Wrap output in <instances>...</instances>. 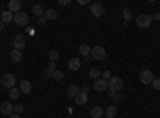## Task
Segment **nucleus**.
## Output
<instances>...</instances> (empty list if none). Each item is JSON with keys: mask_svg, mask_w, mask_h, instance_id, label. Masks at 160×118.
Returning a JSON list of instances; mask_svg holds the SVG:
<instances>
[{"mask_svg": "<svg viewBox=\"0 0 160 118\" xmlns=\"http://www.w3.org/2000/svg\"><path fill=\"white\" fill-rule=\"evenodd\" d=\"M123 86H125V83L120 77H111L108 82V89L111 93H120L123 89Z\"/></svg>", "mask_w": 160, "mask_h": 118, "instance_id": "obj_1", "label": "nucleus"}, {"mask_svg": "<svg viewBox=\"0 0 160 118\" xmlns=\"http://www.w3.org/2000/svg\"><path fill=\"white\" fill-rule=\"evenodd\" d=\"M136 24L139 26V27L148 29V27H151V24H152V16L148 15V13H141V15L136 16Z\"/></svg>", "mask_w": 160, "mask_h": 118, "instance_id": "obj_2", "label": "nucleus"}, {"mask_svg": "<svg viewBox=\"0 0 160 118\" xmlns=\"http://www.w3.org/2000/svg\"><path fill=\"white\" fill-rule=\"evenodd\" d=\"M154 73H152V70H142L141 73H139V82L142 83V85H152V82H154Z\"/></svg>", "mask_w": 160, "mask_h": 118, "instance_id": "obj_3", "label": "nucleus"}, {"mask_svg": "<svg viewBox=\"0 0 160 118\" xmlns=\"http://www.w3.org/2000/svg\"><path fill=\"white\" fill-rule=\"evenodd\" d=\"M106 48H102V46H93L91 48V58L93 59H96V61H102V59H106Z\"/></svg>", "mask_w": 160, "mask_h": 118, "instance_id": "obj_4", "label": "nucleus"}, {"mask_svg": "<svg viewBox=\"0 0 160 118\" xmlns=\"http://www.w3.org/2000/svg\"><path fill=\"white\" fill-rule=\"evenodd\" d=\"M2 85L5 88H13V86H16V77L13 75V73H3L2 77Z\"/></svg>", "mask_w": 160, "mask_h": 118, "instance_id": "obj_5", "label": "nucleus"}, {"mask_svg": "<svg viewBox=\"0 0 160 118\" xmlns=\"http://www.w3.org/2000/svg\"><path fill=\"white\" fill-rule=\"evenodd\" d=\"M16 22V26H21V27H24V26H28L29 24V16H28V13H16L15 15V19H13Z\"/></svg>", "mask_w": 160, "mask_h": 118, "instance_id": "obj_6", "label": "nucleus"}, {"mask_svg": "<svg viewBox=\"0 0 160 118\" xmlns=\"http://www.w3.org/2000/svg\"><path fill=\"white\" fill-rule=\"evenodd\" d=\"M13 45H15V50H18V51L24 50L26 48V38H24V35L22 34L15 35V38H13Z\"/></svg>", "mask_w": 160, "mask_h": 118, "instance_id": "obj_7", "label": "nucleus"}, {"mask_svg": "<svg viewBox=\"0 0 160 118\" xmlns=\"http://www.w3.org/2000/svg\"><path fill=\"white\" fill-rule=\"evenodd\" d=\"M90 13L95 18H99L102 13H104V7L101 5V3H98V2H95V3H90Z\"/></svg>", "mask_w": 160, "mask_h": 118, "instance_id": "obj_8", "label": "nucleus"}, {"mask_svg": "<svg viewBox=\"0 0 160 118\" xmlns=\"http://www.w3.org/2000/svg\"><path fill=\"white\" fill-rule=\"evenodd\" d=\"M93 89L98 91V93H102V91H106V89H108V80H104V78H98V80H95Z\"/></svg>", "mask_w": 160, "mask_h": 118, "instance_id": "obj_9", "label": "nucleus"}, {"mask_svg": "<svg viewBox=\"0 0 160 118\" xmlns=\"http://www.w3.org/2000/svg\"><path fill=\"white\" fill-rule=\"evenodd\" d=\"M21 7H22V3L19 2V0H10V2H8V11H11L13 15L19 13L21 11Z\"/></svg>", "mask_w": 160, "mask_h": 118, "instance_id": "obj_10", "label": "nucleus"}, {"mask_svg": "<svg viewBox=\"0 0 160 118\" xmlns=\"http://www.w3.org/2000/svg\"><path fill=\"white\" fill-rule=\"evenodd\" d=\"M0 112H2V115H11L15 112V106L11 102H2L0 104Z\"/></svg>", "mask_w": 160, "mask_h": 118, "instance_id": "obj_11", "label": "nucleus"}, {"mask_svg": "<svg viewBox=\"0 0 160 118\" xmlns=\"http://www.w3.org/2000/svg\"><path fill=\"white\" fill-rule=\"evenodd\" d=\"M18 88L21 89V94H29L31 91H32V85H31L29 80H21Z\"/></svg>", "mask_w": 160, "mask_h": 118, "instance_id": "obj_12", "label": "nucleus"}, {"mask_svg": "<svg viewBox=\"0 0 160 118\" xmlns=\"http://www.w3.org/2000/svg\"><path fill=\"white\" fill-rule=\"evenodd\" d=\"M74 101H75L77 106H85V104L88 102V94H85V93H82V91H80V93L74 97Z\"/></svg>", "mask_w": 160, "mask_h": 118, "instance_id": "obj_13", "label": "nucleus"}, {"mask_svg": "<svg viewBox=\"0 0 160 118\" xmlns=\"http://www.w3.org/2000/svg\"><path fill=\"white\" fill-rule=\"evenodd\" d=\"M90 116H91V118H102V116H104V109L99 107V106L93 107V109L90 110Z\"/></svg>", "mask_w": 160, "mask_h": 118, "instance_id": "obj_14", "label": "nucleus"}, {"mask_svg": "<svg viewBox=\"0 0 160 118\" xmlns=\"http://www.w3.org/2000/svg\"><path fill=\"white\" fill-rule=\"evenodd\" d=\"M80 65H82V61H80L78 58H71L69 62H68V67H69L71 70H78Z\"/></svg>", "mask_w": 160, "mask_h": 118, "instance_id": "obj_15", "label": "nucleus"}, {"mask_svg": "<svg viewBox=\"0 0 160 118\" xmlns=\"http://www.w3.org/2000/svg\"><path fill=\"white\" fill-rule=\"evenodd\" d=\"M104 116L106 118H115L117 116V107L115 106H108L104 109Z\"/></svg>", "mask_w": 160, "mask_h": 118, "instance_id": "obj_16", "label": "nucleus"}, {"mask_svg": "<svg viewBox=\"0 0 160 118\" xmlns=\"http://www.w3.org/2000/svg\"><path fill=\"white\" fill-rule=\"evenodd\" d=\"M10 59L15 62V64H18L22 59V53H21V51H18V50H13L11 53H10Z\"/></svg>", "mask_w": 160, "mask_h": 118, "instance_id": "obj_17", "label": "nucleus"}, {"mask_svg": "<svg viewBox=\"0 0 160 118\" xmlns=\"http://www.w3.org/2000/svg\"><path fill=\"white\" fill-rule=\"evenodd\" d=\"M78 93H80V86H77V85H71V86L68 88V96L72 97V99H74Z\"/></svg>", "mask_w": 160, "mask_h": 118, "instance_id": "obj_18", "label": "nucleus"}, {"mask_svg": "<svg viewBox=\"0 0 160 118\" xmlns=\"http://www.w3.org/2000/svg\"><path fill=\"white\" fill-rule=\"evenodd\" d=\"M43 16H45V19H47V21H53V19H56L58 13H56L55 10H53V8H50V10H45Z\"/></svg>", "mask_w": 160, "mask_h": 118, "instance_id": "obj_19", "label": "nucleus"}, {"mask_svg": "<svg viewBox=\"0 0 160 118\" xmlns=\"http://www.w3.org/2000/svg\"><path fill=\"white\" fill-rule=\"evenodd\" d=\"M78 51H80V54H82L83 58H85V56H90V54H91V48H90V45H87V43L80 45Z\"/></svg>", "mask_w": 160, "mask_h": 118, "instance_id": "obj_20", "label": "nucleus"}, {"mask_svg": "<svg viewBox=\"0 0 160 118\" xmlns=\"http://www.w3.org/2000/svg\"><path fill=\"white\" fill-rule=\"evenodd\" d=\"M13 19H15V15H13V13L11 11H3L2 13V21L3 22H13Z\"/></svg>", "mask_w": 160, "mask_h": 118, "instance_id": "obj_21", "label": "nucleus"}, {"mask_svg": "<svg viewBox=\"0 0 160 118\" xmlns=\"http://www.w3.org/2000/svg\"><path fill=\"white\" fill-rule=\"evenodd\" d=\"M8 93H10V97H11V99H18V97L21 96V89L16 88V86H13V88H10Z\"/></svg>", "mask_w": 160, "mask_h": 118, "instance_id": "obj_22", "label": "nucleus"}, {"mask_svg": "<svg viewBox=\"0 0 160 118\" xmlns=\"http://www.w3.org/2000/svg\"><path fill=\"white\" fill-rule=\"evenodd\" d=\"M32 13H34L35 16H38V18H40V16H43L45 10L42 8V5H34V7H32Z\"/></svg>", "mask_w": 160, "mask_h": 118, "instance_id": "obj_23", "label": "nucleus"}, {"mask_svg": "<svg viewBox=\"0 0 160 118\" xmlns=\"http://www.w3.org/2000/svg\"><path fill=\"white\" fill-rule=\"evenodd\" d=\"M90 78H93V80H98V78L101 77V72H99V69L98 67H93V69H90Z\"/></svg>", "mask_w": 160, "mask_h": 118, "instance_id": "obj_24", "label": "nucleus"}, {"mask_svg": "<svg viewBox=\"0 0 160 118\" xmlns=\"http://www.w3.org/2000/svg\"><path fill=\"white\" fill-rule=\"evenodd\" d=\"M48 56H50V61L51 62H56L59 59V51L58 50H51L50 53H48Z\"/></svg>", "mask_w": 160, "mask_h": 118, "instance_id": "obj_25", "label": "nucleus"}, {"mask_svg": "<svg viewBox=\"0 0 160 118\" xmlns=\"http://www.w3.org/2000/svg\"><path fill=\"white\" fill-rule=\"evenodd\" d=\"M51 78H55L56 82H62V80H64V73H62L61 70H56L55 73H53V77H51Z\"/></svg>", "mask_w": 160, "mask_h": 118, "instance_id": "obj_26", "label": "nucleus"}, {"mask_svg": "<svg viewBox=\"0 0 160 118\" xmlns=\"http://www.w3.org/2000/svg\"><path fill=\"white\" fill-rule=\"evenodd\" d=\"M122 15H123V19H125V21H131V18H133L131 10H128V8H125V10L122 11Z\"/></svg>", "mask_w": 160, "mask_h": 118, "instance_id": "obj_27", "label": "nucleus"}, {"mask_svg": "<svg viewBox=\"0 0 160 118\" xmlns=\"http://www.w3.org/2000/svg\"><path fill=\"white\" fill-rule=\"evenodd\" d=\"M111 99L114 102H120V101H122V94H120V93H111Z\"/></svg>", "mask_w": 160, "mask_h": 118, "instance_id": "obj_28", "label": "nucleus"}, {"mask_svg": "<svg viewBox=\"0 0 160 118\" xmlns=\"http://www.w3.org/2000/svg\"><path fill=\"white\" fill-rule=\"evenodd\" d=\"M24 112V106H22V104H16V106H15V113H22Z\"/></svg>", "mask_w": 160, "mask_h": 118, "instance_id": "obj_29", "label": "nucleus"}, {"mask_svg": "<svg viewBox=\"0 0 160 118\" xmlns=\"http://www.w3.org/2000/svg\"><path fill=\"white\" fill-rule=\"evenodd\" d=\"M152 86H154V89H160V78H154Z\"/></svg>", "mask_w": 160, "mask_h": 118, "instance_id": "obj_30", "label": "nucleus"}, {"mask_svg": "<svg viewBox=\"0 0 160 118\" xmlns=\"http://www.w3.org/2000/svg\"><path fill=\"white\" fill-rule=\"evenodd\" d=\"M102 78L109 82V78H111V72H109V70H104V72H102Z\"/></svg>", "mask_w": 160, "mask_h": 118, "instance_id": "obj_31", "label": "nucleus"}, {"mask_svg": "<svg viewBox=\"0 0 160 118\" xmlns=\"http://www.w3.org/2000/svg\"><path fill=\"white\" fill-rule=\"evenodd\" d=\"M37 22H38V26H43V24L47 22V19H45V16H40V18L37 19Z\"/></svg>", "mask_w": 160, "mask_h": 118, "instance_id": "obj_32", "label": "nucleus"}, {"mask_svg": "<svg viewBox=\"0 0 160 118\" xmlns=\"http://www.w3.org/2000/svg\"><path fill=\"white\" fill-rule=\"evenodd\" d=\"M152 21H160V13H154V15H152Z\"/></svg>", "mask_w": 160, "mask_h": 118, "instance_id": "obj_33", "label": "nucleus"}, {"mask_svg": "<svg viewBox=\"0 0 160 118\" xmlns=\"http://www.w3.org/2000/svg\"><path fill=\"white\" fill-rule=\"evenodd\" d=\"M80 91H82V93H85V94H88V91H90V86L88 85H85L82 89H80Z\"/></svg>", "mask_w": 160, "mask_h": 118, "instance_id": "obj_34", "label": "nucleus"}, {"mask_svg": "<svg viewBox=\"0 0 160 118\" xmlns=\"http://www.w3.org/2000/svg\"><path fill=\"white\" fill-rule=\"evenodd\" d=\"M69 3H71V0H59V5H62V7L64 5H69Z\"/></svg>", "mask_w": 160, "mask_h": 118, "instance_id": "obj_35", "label": "nucleus"}, {"mask_svg": "<svg viewBox=\"0 0 160 118\" xmlns=\"http://www.w3.org/2000/svg\"><path fill=\"white\" fill-rule=\"evenodd\" d=\"M10 118H21V116H19L18 113H11V115H10Z\"/></svg>", "mask_w": 160, "mask_h": 118, "instance_id": "obj_36", "label": "nucleus"}, {"mask_svg": "<svg viewBox=\"0 0 160 118\" xmlns=\"http://www.w3.org/2000/svg\"><path fill=\"white\" fill-rule=\"evenodd\" d=\"M3 31V21H2V18H0V32Z\"/></svg>", "mask_w": 160, "mask_h": 118, "instance_id": "obj_37", "label": "nucleus"}, {"mask_svg": "<svg viewBox=\"0 0 160 118\" xmlns=\"http://www.w3.org/2000/svg\"><path fill=\"white\" fill-rule=\"evenodd\" d=\"M78 3H82V5H90L88 0H82V2H78Z\"/></svg>", "mask_w": 160, "mask_h": 118, "instance_id": "obj_38", "label": "nucleus"}]
</instances>
